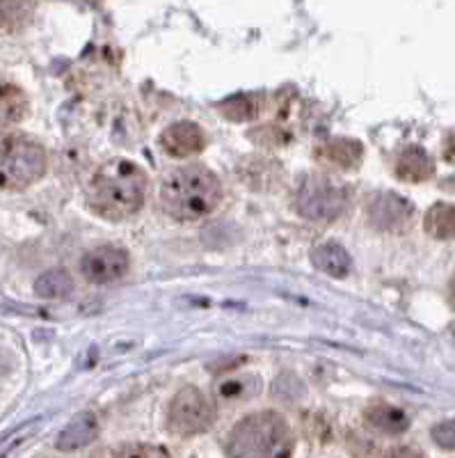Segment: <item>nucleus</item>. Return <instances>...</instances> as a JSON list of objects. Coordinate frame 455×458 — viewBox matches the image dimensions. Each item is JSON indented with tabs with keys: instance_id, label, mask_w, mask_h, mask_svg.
<instances>
[{
	"instance_id": "1",
	"label": "nucleus",
	"mask_w": 455,
	"mask_h": 458,
	"mask_svg": "<svg viewBox=\"0 0 455 458\" xmlns=\"http://www.w3.org/2000/svg\"><path fill=\"white\" fill-rule=\"evenodd\" d=\"M147 198V174L138 163L114 158L105 163L88 186V204L105 220L138 214Z\"/></svg>"
},
{
	"instance_id": "2",
	"label": "nucleus",
	"mask_w": 455,
	"mask_h": 458,
	"mask_svg": "<svg viewBox=\"0 0 455 458\" xmlns=\"http://www.w3.org/2000/svg\"><path fill=\"white\" fill-rule=\"evenodd\" d=\"M161 199L172 218L195 223L215 211L223 199V186L215 172L199 163H190L176 167L163 179Z\"/></svg>"
},
{
	"instance_id": "3",
	"label": "nucleus",
	"mask_w": 455,
	"mask_h": 458,
	"mask_svg": "<svg viewBox=\"0 0 455 458\" xmlns=\"http://www.w3.org/2000/svg\"><path fill=\"white\" fill-rule=\"evenodd\" d=\"M293 433L284 417L274 411L248 415L232 428L227 454L232 458H289Z\"/></svg>"
},
{
	"instance_id": "4",
	"label": "nucleus",
	"mask_w": 455,
	"mask_h": 458,
	"mask_svg": "<svg viewBox=\"0 0 455 458\" xmlns=\"http://www.w3.org/2000/svg\"><path fill=\"white\" fill-rule=\"evenodd\" d=\"M46 165V149L32 136L14 133L0 140V191H26L44 177Z\"/></svg>"
},
{
	"instance_id": "5",
	"label": "nucleus",
	"mask_w": 455,
	"mask_h": 458,
	"mask_svg": "<svg viewBox=\"0 0 455 458\" xmlns=\"http://www.w3.org/2000/svg\"><path fill=\"white\" fill-rule=\"evenodd\" d=\"M215 408L202 390L188 386L176 392L167 411V424L176 436H197L213 427Z\"/></svg>"
},
{
	"instance_id": "6",
	"label": "nucleus",
	"mask_w": 455,
	"mask_h": 458,
	"mask_svg": "<svg viewBox=\"0 0 455 458\" xmlns=\"http://www.w3.org/2000/svg\"><path fill=\"white\" fill-rule=\"evenodd\" d=\"M298 214L314 223H330L346 207V191L327 177H309L295 198Z\"/></svg>"
},
{
	"instance_id": "7",
	"label": "nucleus",
	"mask_w": 455,
	"mask_h": 458,
	"mask_svg": "<svg viewBox=\"0 0 455 458\" xmlns=\"http://www.w3.org/2000/svg\"><path fill=\"white\" fill-rule=\"evenodd\" d=\"M129 252L117 245H98L94 250L85 252L80 259V273L85 280L94 284H108V282L120 280L129 273Z\"/></svg>"
},
{
	"instance_id": "8",
	"label": "nucleus",
	"mask_w": 455,
	"mask_h": 458,
	"mask_svg": "<svg viewBox=\"0 0 455 458\" xmlns=\"http://www.w3.org/2000/svg\"><path fill=\"white\" fill-rule=\"evenodd\" d=\"M367 216L380 232H403L412 225L414 207L396 193H375L368 199Z\"/></svg>"
},
{
	"instance_id": "9",
	"label": "nucleus",
	"mask_w": 455,
	"mask_h": 458,
	"mask_svg": "<svg viewBox=\"0 0 455 458\" xmlns=\"http://www.w3.org/2000/svg\"><path fill=\"white\" fill-rule=\"evenodd\" d=\"M161 145L170 157L188 158L206 147V138L195 122H176L161 133Z\"/></svg>"
},
{
	"instance_id": "10",
	"label": "nucleus",
	"mask_w": 455,
	"mask_h": 458,
	"mask_svg": "<svg viewBox=\"0 0 455 458\" xmlns=\"http://www.w3.org/2000/svg\"><path fill=\"white\" fill-rule=\"evenodd\" d=\"M316 158L336 170H355L364 158V147L359 140L334 138L316 149Z\"/></svg>"
},
{
	"instance_id": "11",
	"label": "nucleus",
	"mask_w": 455,
	"mask_h": 458,
	"mask_svg": "<svg viewBox=\"0 0 455 458\" xmlns=\"http://www.w3.org/2000/svg\"><path fill=\"white\" fill-rule=\"evenodd\" d=\"M434 174V163L426 149L417 145L405 147L396 158V177L408 183H424Z\"/></svg>"
},
{
	"instance_id": "12",
	"label": "nucleus",
	"mask_w": 455,
	"mask_h": 458,
	"mask_svg": "<svg viewBox=\"0 0 455 458\" xmlns=\"http://www.w3.org/2000/svg\"><path fill=\"white\" fill-rule=\"evenodd\" d=\"M364 420L368 427L378 428L380 433H389V436H400L409 428V417L399 406L387 403V401H375L364 411Z\"/></svg>"
},
{
	"instance_id": "13",
	"label": "nucleus",
	"mask_w": 455,
	"mask_h": 458,
	"mask_svg": "<svg viewBox=\"0 0 455 458\" xmlns=\"http://www.w3.org/2000/svg\"><path fill=\"white\" fill-rule=\"evenodd\" d=\"M311 264L330 277H346L352 268L348 250L341 243H334V241H327V243L314 248V252H311Z\"/></svg>"
},
{
	"instance_id": "14",
	"label": "nucleus",
	"mask_w": 455,
	"mask_h": 458,
	"mask_svg": "<svg viewBox=\"0 0 455 458\" xmlns=\"http://www.w3.org/2000/svg\"><path fill=\"white\" fill-rule=\"evenodd\" d=\"M98 433L97 417L92 412H80L69 422V427L57 437V447L60 449H76L83 445L92 443Z\"/></svg>"
},
{
	"instance_id": "15",
	"label": "nucleus",
	"mask_w": 455,
	"mask_h": 458,
	"mask_svg": "<svg viewBox=\"0 0 455 458\" xmlns=\"http://www.w3.org/2000/svg\"><path fill=\"white\" fill-rule=\"evenodd\" d=\"M424 227L433 239H455V204L437 202L426 211Z\"/></svg>"
},
{
	"instance_id": "16",
	"label": "nucleus",
	"mask_w": 455,
	"mask_h": 458,
	"mask_svg": "<svg viewBox=\"0 0 455 458\" xmlns=\"http://www.w3.org/2000/svg\"><path fill=\"white\" fill-rule=\"evenodd\" d=\"M28 99L21 88L10 83H0V126H12L26 117Z\"/></svg>"
},
{
	"instance_id": "17",
	"label": "nucleus",
	"mask_w": 455,
	"mask_h": 458,
	"mask_svg": "<svg viewBox=\"0 0 455 458\" xmlns=\"http://www.w3.org/2000/svg\"><path fill=\"white\" fill-rule=\"evenodd\" d=\"M264 110V94H233L220 104V113L233 122H248Z\"/></svg>"
},
{
	"instance_id": "18",
	"label": "nucleus",
	"mask_w": 455,
	"mask_h": 458,
	"mask_svg": "<svg viewBox=\"0 0 455 458\" xmlns=\"http://www.w3.org/2000/svg\"><path fill=\"white\" fill-rule=\"evenodd\" d=\"M73 292V277L69 276L63 268L55 271H46L37 277L35 282V293L48 301H57V298H67Z\"/></svg>"
},
{
	"instance_id": "19",
	"label": "nucleus",
	"mask_w": 455,
	"mask_h": 458,
	"mask_svg": "<svg viewBox=\"0 0 455 458\" xmlns=\"http://www.w3.org/2000/svg\"><path fill=\"white\" fill-rule=\"evenodd\" d=\"M32 10L30 3H0V35L21 30L30 21Z\"/></svg>"
},
{
	"instance_id": "20",
	"label": "nucleus",
	"mask_w": 455,
	"mask_h": 458,
	"mask_svg": "<svg viewBox=\"0 0 455 458\" xmlns=\"http://www.w3.org/2000/svg\"><path fill=\"white\" fill-rule=\"evenodd\" d=\"M261 390V383L257 376H240V378L224 380L223 386L217 387V394L227 401H243L254 396Z\"/></svg>"
},
{
	"instance_id": "21",
	"label": "nucleus",
	"mask_w": 455,
	"mask_h": 458,
	"mask_svg": "<svg viewBox=\"0 0 455 458\" xmlns=\"http://www.w3.org/2000/svg\"><path fill=\"white\" fill-rule=\"evenodd\" d=\"M110 458H172L163 447L156 445H126L117 449Z\"/></svg>"
},
{
	"instance_id": "22",
	"label": "nucleus",
	"mask_w": 455,
	"mask_h": 458,
	"mask_svg": "<svg viewBox=\"0 0 455 458\" xmlns=\"http://www.w3.org/2000/svg\"><path fill=\"white\" fill-rule=\"evenodd\" d=\"M430 436H433V440L437 447L455 452V420H446V422L434 424L433 431H430Z\"/></svg>"
},
{
	"instance_id": "23",
	"label": "nucleus",
	"mask_w": 455,
	"mask_h": 458,
	"mask_svg": "<svg viewBox=\"0 0 455 458\" xmlns=\"http://www.w3.org/2000/svg\"><path fill=\"white\" fill-rule=\"evenodd\" d=\"M384 458H426L424 452H419L417 447H408V445H400V447L389 449Z\"/></svg>"
},
{
	"instance_id": "24",
	"label": "nucleus",
	"mask_w": 455,
	"mask_h": 458,
	"mask_svg": "<svg viewBox=\"0 0 455 458\" xmlns=\"http://www.w3.org/2000/svg\"><path fill=\"white\" fill-rule=\"evenodd\" d=\"M444 158L449 163H455V136L446 138V145H444Z\"/></svg>"
},
{
	"instance_id": "25",
	"label": "nucleus",
	"mask_w": 455,
	"mask_h": 458,
	"mask_svg": "<svg viewBox=\"0 0 455 458\" xmlns=\"http://www.w3.org/2000/svg\"><path fill=\"white\" fill-rule=\"evenodd\" d=\"M449 305L455 310V276L449 282Z\"/></svg>"
},
{
	"instance_id": "26",
	"label": "nucleus",
	"mask_w": 455,
	"mask_h": 458,
	"mask_svg": "<svg viewBox=\"0 0 455 458\" xmlns=\"http://www.w3.org/2000/svg\"><path fill=\"white\" fill-rule=\"evenodd\" d=\"M451 335H453V339H455V323H451Z\"/></svg>"
}]
</instances>
